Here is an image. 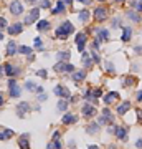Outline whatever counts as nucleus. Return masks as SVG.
<instances>
[{
	"instance_id": "f8f14e48",
	"label": "nucleus",
	"mask_w": 142,
	"mask_h": 149,
	"mask_svg": "<svg viewBox=\"0 0 142 149\" xmlns=\"http://www.w3.org/2000/svg\"><path fill=\"white\" fill-rule=\"evenodd\" d=\"M28 109H30V104H28V103H20V104L17 106V114L20 116V118H25Z\"/></svg>"
},
{
	"instance_id": "9d476101",
	"label": "nucleus",
	"mask_w": 142,
	"mask_h": 149,
	"mask_svg": "<svg viewBox=\"0 0 142 149\" xmlns=\"http://www.w3.org/2000/svg\"><path fill=\"white\" fill-rule=\"evenodd\" d=\"M81 113H83V116H84V118H93V116L98 113V109H96L93 104H84V106H83V109H81Z\"/></svg>"
},
{
	"instance_id": "a211bd4d",
	"label": "nucleus",
	"mask_w": 142,
	"mask_h": 149,
	"mask_svg": "<svg viewBox=\"0 0 142 149\" xmlns=\"http://www.w3.org/2000/svg\"><path fill=\"white\" fill-rule=\"evenodd\" d=\"M71 78H73L75 81H83V80L86 78V71H73Z\"/></svg>"
},
{
	"instance_id": "5701e85b",
	"label": "nucleus",
	"mask_w": 142,
	"mask_h": 149,
	"mask_svg": "<svg viewBox=\"0 0 142 149\" xmlns=\"http://www.w3.org/2000/svg\"><path fill=\"white\" fill-rule=\"evenodd\" d=\"M36 27H38V32H45V30L50 28V22H48V20H40Z\"/></svg>"
},
{
	"instance_id": "bf43d9fd",
	"label": "nucleus",
	"mask_w": 142,
	"mask_h": 149,
	"mask_svg": "<svg viewBox=\"0 0 142 149\" xmlns=\"http://www.w3.org/2000/svg\"><path fill=\"white\" fill-rule=\"evenodd\" d=\"M3 73V66H0V74Z\"/></svg>"
},
{
	"instance_id": "f3484780",
	"label": "nucleus",
	"mask_w": 142,
	"mask_h": 149,
	"mask_svg": "<svg viewBox=\"0 0 142 149\" xmlns=\"http://www.w3.org/2000/svg\"><path fill=\"white\" fill-rule=\"evenodd\" d=\"M94 32H98V38L99 40H109V32L106 28H99V30H94Z\"/></svg>"
},
{
	"instance_id": "72a5a7b5",
	"label": "nucleus",
	"mask_w": 142,
	"mask_h": 149,
	"mask_svg": "<svg viewBox=\"0 0 142 149\" xmlns=\"http://www.w3.org/2000/svg\"><path fill=\"white\" fill-rule=\"evenodd\" d=\"M102 116H104V118L108 119V123H109V124H111V123L114 121V116L111 114V111H109V109H104V111H102Z\"/></svg>"
},
{
	"instance_id": "423d86ee",
	"label": "nucleus",
	"mask_w": 142,
	"mask_h": 149,
	"mask_svg": "<svg viewBox=\"0 0 142 149\" xmlns=\"http://www.w3.org/2000/svg\"><path fill=\"white\" fill-rule=\"evenodd\" d=\"M3 71H5L7 76L13 78V76H18V74H20V68L13 66V65H10V63H5V65H3Z\"/></svg>"
},
{
	"instance_id": "864d4df0",
	"label": "nucleus",
	"mask_w": 142,
	"mask_h": 149,
	"mask_svg": "<svg viewBox=\"0 0 142 149\" xmlns=\"http://www.w3.org/2000/svg\"><path fill=\"white\" fill-rule=\"evenodd\" d=\"M134 50H135V53H142V48H137V47H135Z\"/></svg>"
},
{
	"instance_id": "8fccbe9b",
	"label": "nucleus",
	"mask_w": 142,
	"mask_h": 149,
	"mask_svg": "<svg viewBox=\"0 0 142 149\" xmlns=\"http://www.w3.org/2000/svg\"><path fill=\"white\" fill-rule=\"evenodd\" d=\"M3 103H5V100H3V95H2V91H0V106H3Z\"/></svg>"
},
{
	"instance_id": "a19ab883",
	"label": "nucleus",
	"mask_w": 142,
	"mask_h": 149,
	"mask_svg": "<svg viewBox=\"0 0 142 149\" xmlns=\"http://www.w3.org/2000/svg\"><path fill=\"white\" fill-rule=\"evenodd\" d=\"M36 74H38L40 78H46V76H48V73L45 71V70H38V71H36Z\"/></svg>"
},
{
	"instance_id": "c85d7f7f",
	"label": "nucleus",
	"mask_w": 142,
	"mask_h": 149,
	"mask_svg": "<svg viewBox=\"0 0 142 149\" xmlns=\"http://www.w3.org/2000/svg\"><path fill=\"white\" fill-rule=\"evenodd\" d=\"M126 15H127V17H129V18H131L132 22H141V15L135 14V12H132V10H129Z\"/></svg>"
},
{
	"instance_id": "473e14b6",
	"label": "nucleus",
	"mask_w": 142,
	"mask_h": 149,
	"mask_svg": "<svg viewBox=\"0 0 142 149\" xmlns=\"http://www.w3.org/2000/svg\"><path fill=\"white\" fill-rule=\"evenodd\" d=\"M25 88H27L28 91H38V88H40V86H36V83H33V81H27Z\"/></svg>"
},
{
	"instance_id": "f704fd0d",
	"label": "nucleus",
	"mask_w": 142,
	"mask_h": 149,
	"mask_svg": "<svg viewBox=\"0 0 142 149\" xmlns=\"http://www.w3.org/2000/svg\"><path fill=\"white\" fill-rule=\"evenodd\" d=\"M33 43H35L33 47L36 48V50H43V43H41V38H35Z\"/></svg>"
},
{
	"instance_id": "13d9d810",
	"label": "nucleus",
	"mask_w": 142,
	"mask_h": 149,
	"mask_svg": "<svg viewBox=\"0 0 142 149\" xmlns=\"http://www.w3.org/2000/svg\"><path fill=\"white\" fill-rule=\"evenodd\" d=\"M88 149H99V148H98V146H94V144H93V146H89Z\"/></svg>"
},
{
	"instance_id": "4c0bfd02",
	"label": "nucleus",
	"mask_w": 142,
	"mask_h": 149,
	"mask_svg": "<svg viewBox=\"0 0 142 149\" xmlns=\"http://www.w3.org/2000/svg\"><path fill=\"white\" fill-rule=\"evenodd\" d=\"M40 7L41 8H50V0H40Z\"/></svg>"
},
{
	"instance_id": "58836bf2",
	"label": "nucleus",
	"mask_w": 142,
	"mask_h": 149,
	"mask_svg": "<svg viewBox=\"0 0 142 149\" xmlns=\"http://www.w3.org/2000/svg\"><path fill=\"white\" fill-rule=\"evenodd\" d=\"M91 58H93V61H94V63H99V61H101L99 55L96 53V51H93V53H91Z\"/></svg>"
},
{
	"instance_id": "9b49d317",
	"label": "nucleus",
	"mask_w": 142,
	"mask_h": 149,
	"mask_svg": "<svg viewBox=\"0 0 142 149\" xmlns=\"http://www.w3.org/2000/svg\"><path fill=\"white\" fill-rule=\"evenodd\" d=\"M22 30H23V23H13V25H10L8 27V35H18V33H22Z\"/></svg>"
},
{
	"instance_id": "5fc2aeb1",
	"label": "nucleus",
	"mask_w": 142,
	"mask_h": 149,
	"mask_svg": "<svg viewBox=\"0 0 142 149\" xmlns=\"http://www.w3.org/2000/svg\"><path fill=\"white\" fill-rule=\"evenodd\" d=\"M63 2H65V3H68V5H71V3H73V0H63Z\"/></svg>"
},
{
	"instance_id": "aec40b11",
	"label": "nucleus",
	"mask_w": 142,
	"mask_h": 149,
	"mask_svg": "<svg viewBox=\"0 0 142 149\" xmlns=\"http://www.w3.org/2000/svg\"><path fill=\"white\" fill-rule=\"evenodd\" d=\"M81 61H83V65H84V68H89L91 65H93V61H91V56H89V55L86 53V51H83Z\"/></svg>"
},
{
	"instance_id": "37998d69",
	"label": "nucleus",
	"mask_w": 142,
	"mask_h": 149,
	"mask_svg": "<svg viewBox=\"0 0 142 149\" xmlns=\"http://www.w3.org/2000/svg\"><path fill=\"white\" fill-rule=\"evenodd\" d=\"M38 101H40V103L46 101V95H43V93H40V96H38Z\"/></svg>"
},
{
	"instance_id": "a878e982",
	"label": "nucleus",
	"mask_w": 142,
	"mask_h": 149,
	"mask_svg": "<svg viewBox=\"0 0 142 149\" xmlns=\"http://www.w3.org/2000/svg\"><path fill=\"white\" fill-rule=\"evenodd\" d=\"M18 53L22 55H33L32 53V47H27V45H22V47H18V50H17Z\"/></svg>"
},
{
	"instance_id": "680f3d73",
	"label": "nucleus",
	"mask_w": 142,
	"mask_h": 149,
	"mask_svg": "<svg viewBox=\"0 0 142 149\" xmlns=\"http://www.w3.org/2000/svg\"><path fill=\"white\" fill-rule=\"evenodd\" d=\"M98 2H106V0H98Z\"/></svg>"
},
{
	"instance_id": "bb28decb",
	"label": "nucleus",
	"mask_w": 142,
	"mask_h": 149,
	"mask_svg": "<svg viewBox=\"0 0 142 149\" xmlns=\"http://www.w3.org/2000/svg\"><path fill=\"white\" fill-rule=\"evenodd\" d=\"M69 56H71L69 51H58V53H56V58H58L60 61H66Z\"/></svg>"
},
{
	"instance_id": "6e6d98bb",
	"label": "nucleus",
	"mask_w": 142,
	"mask_h": 149,
	"mask_svg": "<svg viewBox=\"0 0 142 149\" xmlns=\"http://www.w3.org/2000/svg\"><path fill=\"white\" fill-rule=\"evenodd\" d=\"M79 2H83V3H86V5H88V3L91 2V0H79Z\"/></svg>"
},
{
	"instance_id": "0eeeda50",
	"label": "nucleus",
	"mask_w": 142,
	"mask_h": 149,
	"mask_svg": "<svg viewBox=\"0 0 142 149\" xmlns=\"http://www.w3.org/2000/svg\"><path fill=\"white\" fill-rule=\"evenodd\" d=\"M10 12H12V15H15V17H18V15L23 14V5H22L20 0H15V2L10 3Z\"/></svg>"
},
{
	"instance_id": "7ed1b4c3",
	"label": "nucleus",
	"mask_w": 142,
	"mask_h": 149,
	"mask_svg": "<svg viewBox=\"0 0 142 149\" xmlns=\"http://www.w3.org/2000/svg\"><path fill=\"white\" fill-rule=\"evenodd\" d=\"M8 89H10V96H12V98H20L22 89H20V86H18V83L15 81L13 78L8 80Z\"/></svg>"
},
{
	"instance_id": "a18cd8bd",
	"label": "nucleus",
	"mask_w": 142,
	"mask_h": 149,
	"mask_svg": "<svg viewBox=\"0 0 142 149\" xmlns=\"http://www.w3.org/2000/svg\"><path fill=\"white\" fill-rule=\"evenodd\" d=\"M60 136H61V133H60V131H55V134H53V139H60Z\"/></svg>"
},
{
	"instance_id": "cd10ccee",
	"label": "nucleus",
	"mask_w": 142,
	"mask_h": 149,
	"mask_svg": "<svg viewBox=\"0 0 142 149\" xmlns=\"http://www.w3.org/2000/svg\"><path fill=\"white\" fill-rule=\"evenodd\" d=\"M98 129H99V124L98 123H91L88 128H86V131H88L89 134H94V133H98Z\"/></svg>"
},
{
	"instance_id": "39448f33",
	"label": "nucleus",
	"mask_w": 142,
	"mask_h": 149,
	"mask_svg": "<svg viewBox=\"0 0 142 149\" xmlns=\"http://www.w3.org/2000/svg\"><path fill=\"white\" fill-rule=\"evenodd\" d=\"M38 18H40V8H32L23 23H25V25H32V23H35V22H38Z\"/></svg>"
},
{
	"instance_id": "f257e3e1",
	"label": "nucleus",
	"mask_w": 142,
	"mask_h": 149,
	"mask_svg": "<svg viewBox=\"0 0 142 149\" xmlns=\"http://www.w3.org/2000/svg\"><path fill=\"white\" fill-rule=\"evenodd\" d=\"M73 32H75V27H73V23L66 20V22H63V23H61L60 27L56 28L55 35H56V37H58L60 40H66L68 37H69V35L73 33Z\"/></svg>"
},
{
	"instance_id": "3c124183",
	"label": "nucleus",
	"mask_w": 142,
	"mask_h": 149,
	"mask_svg": "<svg viewBox=\"0 0 142 149\" xmlns=\"http://www.w3.org/2000/svg\"><path fill=\"white\" fill-rule=\"evenodd\" d=\"M48 149H56V148H55V141H53V142H50V144H48Z\"/></svg>"
},
{
	"instance_id": "4be33fe9",
	"label": "nucleus",
	"mask_w": 142,
	"mask_h": 149,
	"mask_svg": "<svg viewBox=\"0 0 142 149\" xmlns=\"http://www.w3.org/2000/svg\"><path fill=\"white\" fill-rule=\"evenodd\" d=\"M13 136V131L10 129H5V131H0V141H5V139H10Z\"/></svg>"
},
{
	"instance_id": "09e8293b",
	"label": "nucleus",
	"mask_w": 142,
	"mask_h": 149,
	"mask_svg": "<svg viewBox=\"0 0 142 149\" xmlns=\"http://www.w3.org/2000/svg\"><path fill=\"white\" fill-rule=\"evenodd\" d=\"M137 101H142V89L137 91Z\"/></svg>"
},
{
	"instance_id": "4468645a",
	"label": "nucleus",
	"mask_w": 142,
	"mask_h": 149,
	"mask_svg": "<svg viewBox=\"0 0 142 149\" xmlns=\"http://www.w3.org/2000/svg\"><path fill=\"white\" fill-rule=\"evenodd\" d=\"M17 43L15 41H8L7 43V56H13L15 53H17Z\"/></svg>"
},
{
	"instance_id": "1a4fd4ad",
	"label": "nucleus",
	"mask_w": 142,
	"mask_h": 149,
	"mask_svg": "<svg viewBox=\"0 0 142 149\" xmlns=\"http://www.w3.org/2000/svg\"><path fill=\"white\" fill-rule=\"evenodd\" d=\"M76 45H78V50H79V51H84V43H86V40H88V35L86 33H78L76 35Z\"/></svg>"
},
{
	"instance_id": "f03ea898",
	"label": "nucleus",
	"mask_w": 142,
	"mask_h": 149,
	"mask_svg": "<svg viewBox=\"0 0 142 149\" xmlns=\"http://www.w3.org/2000/svg\"><path fill=\"white\" fill-rule=\"evenodd\" d=\"M55 71L56 73H73L75 71V66L71 63H66V61H58L55 65Z\"/></svg>"
},
{
	"instance_id": "052dcab7",
	"label": "nucleus",
	"mask_w": 142,
	"mask_h": 149,
	"mask_svg": "<svg viewBox=\"0 0 142 149\" xmlns=\"http://www.w3.org/2000/svg\"><path fill=\"white\" fill-rule=\"evenodd\" d=\"M27 2H30V3H33V2H35V0H27Z\"/></svg>"
},
{
	"instance_id": "dca6fc26",
	"label": "nucleus",
	"mask_w": 142,
	"mask_h": 149,
	"mask_svg": "<svg viewBox=\"0 0 142 149\" xmlns=\"http://www.w3.org/2000/svg\"><path fill=\"white\" fill-rule=\"evenodd\" d=\"M18 146L20 149H30V144H28V136L23 134L22 137H18Z\"/></svg>"
},
{
	"instance_id": "6ab92c4d",
	"label": "nucleus",
	"mask_w": 142,
	"mask_h": 149,
	"mask_svg": "<svg viewBox=\"0 0 142 149\" xmlns=\"http://www.w3.org/2000/svg\"><path fill=\"white\" fill-rule=\"evenodd\" d=\"M129 108H131V103H129V101H124L122 104H119L117 113H119V114H126V113L129 111Z\"/></svg>"
},
{
	"instance_id": "7c9ffc66",
	"label": "nucleus",
	"mask_w": 142,
	"mask_h": 149,
	"mask_svg": "<svg viewBox=\"0 0 142 149\" xmlns=\"http://www.w3.org/2000/svg\"><path fill=\"white\" fill-rule=\"evenodd\" d=\"M75 121H76V116H73V114L63 116V123H65V124H71V123H75Z\"/></svg>"
},
{
	"instance_id": "c03bdc74",
	"label": "nucleus",
	"mask_w": 142,
	"mask_h": 149,
	"mask_svg": "<svg viewBox=\"0 0 142 149\" xmlns=\"http://www.w3.org/2000/svg\"><path fill=\"white\" fill-rule=\"evenodd\" d=\"M135 114H137V118H139V121H142V109H137Z\"/></svg>"
},
{
	"instance_id": "2eb2a0df",
	"label": "nucleus",
	"mask_w": 142,
	"mask_h": 149,
	"mask_svg": "<svg viewBox=\"0 0 142 149\" xmlns=\"http://www.w3.org/2000/svg\"><path fill=\"white\" fill-rule=\"evenodd\" d=\"M131 37H132V30H131L129 27H124V28H122L121 40L122 41H129V40H131Z\"/></svg>"
},
{
	"instance_id": "20e7f679",
	"label": "nucleus",
	"mask_w": 142,
	"mask_h": 149,
	"mask_svg": "<svg viewBox=\"0 0 142 149\" xmlns=\"http://www.w3.org/2000/svg\"><path fill=\"white\" fill-rule=\"evenodd\" d=\"M53 93L58 98H65V100H71V93H69V89L66 86H63V85H58V86H55Z\"/></svg>"
},
{
	"instance_id": "2f4dec72",
	"label": "nucleus",
	"mask_w": 142,
	"mask_h": 149,
	"mask_svg": "<svg viewBox=\"0 0 142 149\" xmlns=\"http://www.w3.org/2000/svg\"><path fill=\"white\" fill-rule=\"evenodd\" d=\"M56 108L60 109V111H66V109H68L66 100H65V98H63V100H60V101H58V104H56Z\"/></svg>"
},
{
	"instance_id": "ea45409f",
	"label": "nucleus",
	"mask_w": 142,
	"mask_h": 149,
	"mask_svg": "<svg viewBox=\"0 0 142 149\" xmlns=\"http://www.w3.org/2000/svg\"><path fill=\"white\" fill-rule=\"evenodd\" d=\"M132 7H134L135 10H139V12H142V3H141V2H132Z\"/></svg>"
},
{
	"instance_id": "c756f323",
	"label": "nucleus",
	"mask_w": 142,
	"mask_h": 149,
	"mask_svg": "<svg viewBox=\"0 0 142 149\" xmlns=\"http://www.w3.org/2000/svg\"><path fill=\"white\" fill-rule=\"evenodd\" d=\"M134 83H135V78H132V76L122 78V86H131V85H134Z\"/></svg>"
},
{
	"instance_id": "412c9836",
	"label": "nucleus",
	"mask_w": 142,
	"mask_h": 149,
	"mask_svg": "<svg viewBox=\"0 0 142 149\" xmlns=\"http://www.w3.org/2000/svg\"><path fill=\"white\" fill-rule=\"evenodd\" d=\"M116 98H119V95H117L116 91H112V93H108V95L104 96V103H106V104H111V103L114 101Z\"/></svg>"
},
{
	"instance_id": "e433bc0d",
	"label": "nucleus",
	"mask_w": 142,
	"mask_h": 149,
	"mask_svg": "<svg viewBox=\"0 0 142 149\" xmlns=\"http://www.w3.org/2000/svg\"><path fill=\"white\" fill-rule=\"evenodd\" d=\"M106 68H108V73H111V74L114 73V70H116V68H114V65H112V63H109V61L106 63Z\"/></svg>"
},
{
	"instance_id": "49530a36",
	"label": "nucleus",
	"mask_w": 142,
	"mask_h": 149,
	"mask_svg": "<svg viewBox=\"0 0 142 149\" xmlns=\"http://www.w3.org/2000/svg\"><path fill=\"white\" fill-rule=\"evenodd\" d=\"M55 148H56V149H61V142L58 141V139H55Z\"/></svg>"
},
{
	"instance_id": "603ef678",
	"label": "nucleus",
	"mask_w": 142,
	"mask_h": 149,
	"mask_svg": "<svg viewBox=\"0 0 142 149\" xmlns=\"http://www.w3.org/2000/svg\"><path fill=\"white\" fill-rule=\"evenodd\" d=\"M135 148H142V139H141V141H137V142H135Z\"/></svg>"
},
{
	"instance_id": "b1692460",
	"label": "nucleus",
	"mask_w": 142,
	"mask_h": 149,
	"mask_svg": "<svg viewBox=\"0 0 142 149\" xmlns=\"http://www.w3.org/2000/svg\"><path fill=\"white\" fill-rule=\"evenodd\" d=\"M63 12H65V2L61 0V2H58V3H56V7L53 8V14L56 15V14H63Z\"/></svg>"
},
{
	"instance_id": "393cba45",
	"label": "nucleus",
	"mask_w": 142,
	"mask_h": 149,
	"mask_svg": "<svg viewBox=\"0 0 142 149\" xmlns=\"http://www.w3.org/2000/svg\"><path fill=\"white\" fill-rule=\"evenodd\" d=\"M78 17H79V22L86 23V22L89 20V12H88V10H81V12L78 14Z\"/></svg>"
},
{
	"instance_id": "de8ad7c7",
	"label": "nucleus",
	"mask_w": 142,
	"mask_h": 149,
	"mask_svg": "<svg viewBox=\"0 0 142 149\" xmlns=\"http://www.w3.org/2000/svg\"><path fill=\"white\" fill-rule=\"evenodd\" d=\"M119 23H121V18H116V20L112 22V27H117V25H119Z\"/></svg>"
},
{
	"instance_id": "4d7b16f0",
	"label": "nucleus",
	"mask_w": 142,
	"mask_h": 149,
	"mask_svg": "<svg viewBox=\"0 0 142 149\" xmlns=\"http://www.w3.org/2000/svg\"><path fill=\"white\" fill-rule=\"evenodd\" d=\"M116 3H124V2H126V0H114Z\"/></svg>"
},
{
	"instance_id": "c9c22d12",
	"label": "nucleus",
	"mask_w": 142,
	"mask_h": 149,
	"mask_svg": "<svg viewBox=\"0 0 142 149\" xmlns=\"http://www.w3.org/2000/svg\"><path fill=\"white\" fill-rule=\"evenodd\" d=\"M5 27H7V18L5 17H0V30H3Z\"/></svg>"
},
{
	"instance_id": "6e6552de",
	"label": "nucleus",
	"mask_w": 142,
	"mask_h": 149,
	"mask_svg": "<svg viewBox=\"0 0 142 149\" xmlns=\"http://www.w3.org/2000/svg\"><path fill=\"white\" fill-rule=\"evenodd\" d=\"M108 15H109L108 8H104V7H98L94 10V18L98 22H104L106 18H108Z\"/></svg>"
},
{
	"instance_id": "79ce46f5",
	"label": "nucleus",
	"mask_w": 142,
	"mask_h": 149,
	"mask_svg": "<svg viewBox=\"0 0 142 149\" xmlns=\"http://www.w3.org/2000/svg\"><path fill=\"white\" fill-rule=\"evenodd\" d=\"M91 93L94 95V98H99V96L102 95V91H101V89H91Z\"/></svg>"
},
{
	"instance_id": "ddd939ff",
	"label": "nucleus",
	"mask_w": 142,
	"mask_h": 149,
	"mask_svg": "<svg viewBox=\"0 0 142 149\" xmlns=\"http://www.w3.org/2000/svg\"><path fill=\"white\" fill-rule=\"evenodd\" d=\"M116 137L121 139V141H127V129H124L122 126L116 128Z\"/></svg>"
}]
</instances>
